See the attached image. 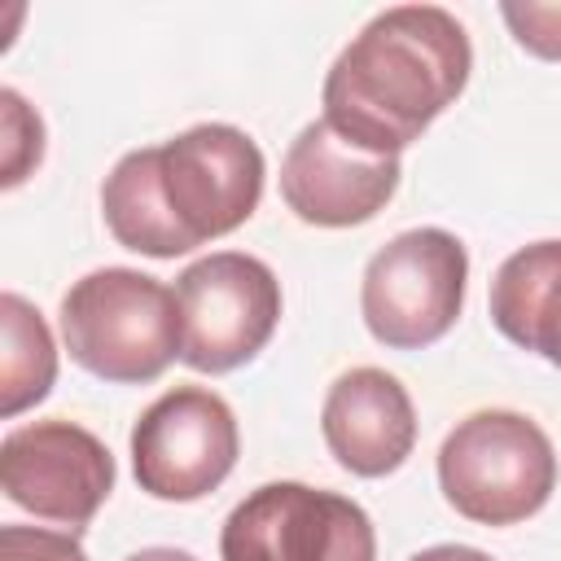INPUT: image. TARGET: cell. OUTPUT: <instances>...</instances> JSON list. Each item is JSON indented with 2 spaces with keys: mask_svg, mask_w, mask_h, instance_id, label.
I'll use <instances>...</instances> for the list:
<instances>
[{
  "mask_svg": "<svg viewBox=\"0 0 561 561\" xmlns=\"http://www.w3.org/2000/svg\"><path fill=\"white\" fill-rule=\"evenodd\" d=\"M473 44L438 4L381 9L324 75V123L364 153L399 158L465 92Z\"/></svg>",
  "mask_w": 561,
  "mask_h": 561,
  "instance_id": "obj_1",
  "label": "cell"
},
{
  "mask_svg": "<svg viewBox=\"0 0 561 561\" xmlns=\"http://www.w3.org/2000/svg\"><path fill=\"white\" fill-rule=\"evenodd\" d=\"M61 342L79 368L114 386L158 381L184 351L175 289L136 267H96L61 298Z\"/></svg>",
  "mask_w": 561,
  "mask_h": 561,
  "instance_id": "obj_2",
  "label": "cell"
},
{
  "mask_svg": "<svg viewBox=\"0 0 561 561\" xmlns=\"http://www.w3.org/2000/svg\"><path fill=\"white\" fill-rule=\"evenodd\" d=\"M438 486L460 517L517 526L535 517L557 486L552 438L522 412H473L438 447Z\"/></svg>",
  "mask_w": 561,
  "mask_h": 561,
  "instance_id": "obj_3",
  "label": "cell"
},
{
  "mask_svg": "<svg viewBox=\"0 0 561 561\" xmlns=\"http://www.w3.org/2000/svg\"><path fill=\"white\" fill-rule=\"evenodd\" d=\"M469 254L447 228H408L364 267L359 311L368 333L390 351L438 342L465 307Z\"/></svg>",
  "mask_w": 561,
  "mask_h": 561,
  "instance_id": "obj_4",
  "label": "cell"
},
{
  "mask_svg": "<svg viewBox=\"0 0 561 561\" xmlns=\"http://www.w3.org/2000/svg\"><path fill=\"white\" fill-rule=\"evenodd\" d=\"M175 307L184 351L197 373H232L250 364L280 324L276 272L241 250H215L175 276Z\"/></svg>",
  "mask_w": 561,
  "mask_h": 561,
  "instance_id": "obj_5",
  "label": "cell"
},
{
  "mask_svg": "<svg viewBox=\"0 0 561 561\" xmlns=\"http://www.w3.org/2000/svg\"><path fill=\"white\" fill-rule=\"evenodd\" d=\"M224 561H377L368 513L307 482H267L250 491L219 530Z\"/></svg>",
  "mask_w": 561,
  "mask_h": 561,
  "instance_id": "obj_6",
  "label": "cell"
},
{
  "mask_svg": "<svg viewBox=\"0 0 561 561\" xmlns=\"http://www.w3.org/2000/svg\"><path fill=\"white\" fill-rule=\"evenodd\" d=\"M241 434L232 408L206 386L158 394L131 425V473L153 500H202L237 465Z\"/></svg>",
  "mask_w": 561,
  "mask_h": 561,
  "instance_id": "obj_7",
  "label": "cell"
},
{
  "mask_svg": "<svg viewBox=\"0 0 561 561\" xmlns=\"http://www.w3.org/2000/svg\"><path fill=\"white\" fill-rule=\"evenodd\" d=\"M263 153L232 123H197L158 145L162 197L193 245L237 232L263 197Z\"/></svg>",
  "mask_w": 561,
  "mask_h": 561,
  "instance_id": "obj_8",
  "label": "cell"
},
{
  "mask_svg": "<svg viewBox=\"0 0 561 561\" xmlns=\"http://www.w3.org/2000/svg\"><path fill=\"white\" fill-rule=\"evenodd\" d=\"M0 486L4 495L57 526L83 530L114 491L110 447L75 421H31L0 443Z\"/></svg>",
  "mask_w": 561,
  "mask_h": 561,
  "instance_id": "obj_9",
  "label": "cell"
},
{
  "mask_svg": "<svg viewBox=\"0 0 561 561\" xmlns=\"http://www.w3.org/2000/svg\"><path fill=\"white\" fill-rule=\"evenodd\" d=\"M399 158H377L342 140L324 118L307 123L280 158L285 206L316 228L368 224L399 188Z\"/></svg>",
  "mask_w": 561,
  "mask_h": 561,
  "instance_id": "obj_10",
  "label": "cell"
},
{
  "mask_svg": "<svg viewBox=\"0 0 561 561\" xmlns=\"http://www.w3.org/2000/svg\"><path fill=\"white\" fill-rule=\"evenodd\" d=\"M320 430L333 460L359 478L394 473L416 447V412L403 381L368 364L342 373L329 386Z\"/></svg>",
  "mask_w": 561,
  "mask_h": 561,
  "instance_id": "obj_11",
  "label": "cell"
},
{
  "mask_svg": "<svg viewBox=\"0 0 561 561\" xmlns=\"http://www.w3.org/2000/svg\"><path fill=\"white\" fill-rule=\"evenodd\" d=\"M495 329L561 368V241H535L508 254L491 280Z\"/></svg>",
  "mask_w": 561,
  "mask_h": 561,
  "instance_id": "obj_12",
  "label": "cell"
},
{
  "mask_svg": "<svg viewBox=\"0 0 561 561\" xmlns=\"http://www.w3.org/2000/svg\"><path fill=\"white\" fill-rule=\"evenodd\" d=\"M101 215H105V228L114 232V241L123 250H136L149 259H175V254L197 250L162 197L158 145L131 149L114 162V171L101 184Z\"/></svg>",
  "mask_w": 561,
  "mask_h": 561,
  "instance_id": "obj_13",
  "label": "cell"
},
{
  "mask_svg": "<svg viewBox=\"0 0 561 561\" xmlns=\"http://www.w3.org/2000/svg\"><path fill=\"white\" fill-rule=\"evenodd\" d=\"M0 333H4V351H0V416H18V412L35 408L53 390V381H57V346H53V333H48L44 316L22 294H4L0 298Z\"/></svg>",
  "mask_w": 561,
  "mask_h": 561,
  "instance_id": "obj_14",
  "label": "cell"
},
{
  "mask_svg": "<svg viewBox=\"0 0 561 561\" xmlns=\"http://www.w3.org/2000/svg\"><path fill=\"white\" fill-rule=\"evenodd\" d=\"M0 136H4V145H0V153H4L0 184L4 188H18L39 167V158H44V123L22 101L18 88H0Z\"/></svg>",
  "mask_w": 561,
  "mask_h": 561,
  "instance_id": "obj_15",
  "label": "cell"
},
{
  "mask_svg": "<svg viewBox=\"0 0 561 561\" xmlns=\"http://www.w3.org/2000/svg\"><path fill=\"white\" fill-rule=\"evenodd\" d=\"M500 18L508 22L513 39L543 57V61H561V4H539V0H504Z\"/></svg>",
  "mask_w": 561,
  "mask_h": 561,
  "instance_id": "obj_16",
  "label": "cell"
},
{
  "mask_svg": "<svg viewBox=\"0 0 561 561\" xmlns=\"http://www.w3.org/2000/svg\"><path fill=\"white\" fill-rule=\"evenodd\" d=\"M0 561H88V552L66 530L13 522V526H0Z\"/></svg>",
  "mask_w": 561,
  "mask_h": 561,
  "instance_id": "obj_17",
  "label": "cell"
},
{
  "mask_svg": "<svg viewBox=\"0 0 561 561\" xmlns=\"http://www.w3.org/2000/svg\"><path fill=\"white\" fill-rule=\"evenodd\" d=\"M408 561H491V557L482 548H469V543H434V548L412 552Z\"/></svg>",
  "mask_w": 561,
  "mask_h": 561,
  "instance_id": "obj_18",
  "label": "cell"
},
{
  "mask_svg": "<svg viewBox=\"0 0 561 561\" xmlns=\"http://www.w3.org/2000/svg\"><path fill=\"white\" fill-rule=\"evenodd\" d=\"M127 561H197V557L184 552V548H140V552H131Z\"/></svg>",
  "mask_w": 561,
  "mask_h": 561,
  "instance_id": "obj_19",
  "label": "cell"
}]
</instances>
